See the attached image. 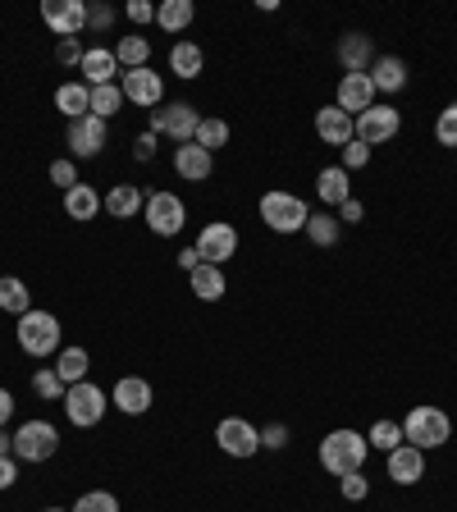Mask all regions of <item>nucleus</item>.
Here are the masks:
<instances>
[{
	"mask_svg": "<svg viewBox=\"0 0 457 512\" xmlns=\"http://www.w3.org/2000/svg\"><path fill=\"white\" fill-rule=\"evenodd\" d=\"M366 453H371L366 435H357V430H348V426L330 430V435L320 439V467L330 471V476H352V471H362Z\"/></svg>",
	"mask_w": 457,
	"mask_h": 512,
	"instance_id": "f257e3e1",
	"label": "nucleus"
},
{
	"mask_svg": "<svg viewBox=\"0 0 457 512\" xmlns=\"http://www.w3.org/2000/svg\"><path fill=\"white\" fill-rule=\"evenodd\" d=\"M448 439H453V421H448V412L444 407H412L407 412V421H403V444H412V448H444Z\"/></svg>",
	"mask_w": 457,
	"mask_h": 512,
	"instance_id": "f03ea898",
	"label": "nucleus"
},
{
	"mask_svg": "<svg viewBox=\"0 0 457 512\" xmlns=\"http://www.w3.org/2000/svg\"><path fill=\"white\" fill-rule=\"evenodd\" d=\"M261 220H266V229H275V234H302L311 220V206L302 202V197H293V192H266L261 197Z\"/></svg>",
	"mask_w": 457,
	"mask_h": 512,
	"instance_id": "7ed1b4c3",
	"label": "nucleus"
},
{
	"mask_svg": "<svg viewBox=\"0 0 457 512\" xmlns=\"http://www.w3.org/2000/svg\"><path fill=\"white\" fill-rule=\"evenodd\" d=\"M19 348L28 352V357H51V352H60V320L51 316V311H28V316H19Z\"/></svg>",
	"mask_w": 457,
	"mask_h": 512,
	"instance_id": "20e7f679",
	"label": "nucleus"
},
{
	"mask_svg": "<svg viewBox=\"0 0 457 512\" xmlns=\"http://www.w3.org/2000/svg\"><path fill=\"white\" fill-rule=\"evenodd\" d=\"M106 407H110V394L106 389H96L92 380L69 384V394H64V416H69V426H78V430L101 426Z\"/></svg>",
	"mask_w": 457,
	"mask_h": 512,
	"instance_id": "39448f33",
	"label": "nucleus"
},
{
	"mask_svg": "<svg viewBox=\"0 0 457 512\" xmlns=\"http://www.w3.org/2000/svg\"><path fill=\"white\" fill-rule=\"evenodd\" d=\"M55 448H60V430L51 421H23L14 430V458L19 462H46L55 458Z\"/></svg>",
	"mask_w": 457,
	"mask_h": 512,
	"instance_id": "423d86ee",
	"label": "nucleus"
},
{
	"mask_svg": "<svg viewBox=\"0 0 457 512\" xmlns=\"http://www.w3.org/2000/svg\"><path fill=\"white\" fill-rule=\"evenodd\" d=\"M197 124H202V115H197L188 101H165V106L151 110V133H165V138H174L179 147L197 138Z\"/></svg>",
	"mask_w": 457,
	"mask_h": 512,
	"instance_id": "0eeeda50",
	"label": "nucleus"
},
{
	"mask_svg": "<svg viewBox=\"0 0 457 512\" xmlns=\"http://www.w3.org/2000/svg\"><path fill=\"white\" fill-rule=\"evenodd\" d=\"M119 87H124V101H128V106H142V110L165 106V83H160V74L151 69V64H142V69H124Z\"/></svg>",
	"mask_w": 457,
	"mask_h": 512,
	"instance_id": "6e6552de",
	"label": "nucleus"
},
{
	"mask_svg": "<svg viewBox=\"0 0 457 512\" xmlns=\"http://www.w3.org/2000/svg\"><path fill=\"white\" fill-rule=\"evenodd\" d=\"M142 215H147V229L156 238H174L183 229V220H188V211H183V202L174 197V192H151L147 206H142Z\"/></svg>",
	"mask_w": 457,
	"mask_h": 512,
	"instance_id": "1a4fd4ad",
	"label": "nucleus"
},
{
	"mask_svg": "<svg viewBox=\"0 0 457 512\" xmlns=\"http://www.w3.org/2000/svg\"><path fill=\"white\" fill-rule=\"evenodd\" d=\"M215 444L229 453V458H256L261 453V430L243 416H224L220 426H215Z\"/></svg>",
	"mask_w": 457,
	"mask_h": 512,
	"instance_id": "9d476101",
	"label": "nucleus"
},
{
	"mask_svg": "<svg viewBox=\"0 0 457 512\" xmlns=\"http://www.w3.org/2000/svg\"><path fill=\"white\" fill-rule=\"evenodd\" d=\"M234 252H238V229L229 220H211L202 234H197V256H202L206 266L224 270V261H229Z\"/></svg>",
	"mask_w": 457,
	"mask_h": 512,
	"instance_id": "9b49d317",
	"label": "nucleus"
},
{
	"mask_svg": "<svg viewBox=\"0 0 457 512\" xmlns=\"http://www.w3.org/2000/svg\"><path fill=\"white\" fill-rule=\"evenodd\" d=\"M69 151H74L78 160H92L106 151V138H110V128L106 119H96V115H83V119H69Z\"/></svg>",
	"mask_w": 457,
	"mask_h": 512,
	"instance_id": "f8f14e48",
	"label": "nucleus"
},
{
	"mask_svg": "<svg viewBox=\"0 0 457 512\" xmlns=\"http://www.w3.org/2000/svg\"><path fill=\"white\" fill-rule=\"evenodd\" d=\"M357 124V142H366V147H380V142L398 138V128H403V115H398L394 106H371L366 115L352 119Z\"/></svg>",
	"mask_w": 457,
	"mask_h": 512,
	"instance_id": "ddd939ff",
	"label": "nucleus"
},
{
	"mask_svg": "<svg viewBox=\"0 0 457 512\" xmlns=\"http://www.w3.org/2000/svg\"><path fill=\"white\" fill-rule=\"evenodd\" d=\"M42 19L55 37H78L87 28V5L83 0H42Z\"/></svg>",
	"mask_w": 457,
	"mask_h": 512,
	"instance_id": "4468645a",
	"label": "nucleus"
},
{
	"mask_svg": "<svg viewBox=\"0 0 457 512\" xmlns=\"http://www.w3.org/2000/svg\"><path fill=\"white\" fill-rule=\"evenodd\" d=\"M151 403H156V394H151V384L142 380V375H124V380H115V389H110V407H119L124 416H142Z\"/></svg>",
	"mask_w": 457,
	"mask_h": 512,
	"instance_id": "2eb2a0df",
	"label": "nucleus"
},
{
	"mask_svg": "<svg viewBox=\"0 0 457 512\" xmlns=\"http://www.w3.org/2000/svg\"><path fill=\"white\" fill-rule=\"evenodd\" d=\"M334 106L343 110V115H366V110L375 106V83H371V74H343L339 78V101Z\"/></svg>",
	"mask_w": 457,
	"mask_h": 512,
	"instance_id": "dca6fc26",
	"label": "nucleus"
},
{
	"mask_svg": "<svg viewBox=\"0 0 457 512\" xmlns=\"http://www.w3.org/2000/svg\"><path fill=\"white\" fill-rule=\"evenodd\" d=\"M316 138L325 142V147H348L352 138H357V124H352V115H343L339 106H320L316 110Z\"/></svg>",
	"mask_w": 457,
	"mask_h": 512,
	"instance_id": "f3484780",
	"label": "nucleus"
},
{
	"mask_svg": "<svg viewBox=\"0 0 457 512\" xmlns=\"http://www.w3.org/2000/svg\"><path fill=\"white\" fill-rule=\"evenodd\" d=\"M339 64H343V74H371V64H375V46L366 32H343L339 37Z\"/></svg>",
	"mask_w": 457,
	"mask_h": 512,
	"instance_id": "a211bd4d",
	"label": "nucleus"
},
{
	"mask_svg": "<svg viewBox=\"0 0 457 512\" xmlns=\"http://www.w3.org/2000/svg\"><path fill=\"white\" fill-rule=\"evenodd\" d=\"M78 74H83V83H87V87H106V83H115V74H119L115 51H110V46H87V51H83V64H78Z\"/></svg>",
	"mask_w": 457,
	"mask_h": 512,
	"instance_id": "6ab92c4d",
	"label": "nucleus"
},
{
	"mask_svg": "<svg viewBox=\"0 0 457 512\" xmlns=\"http://www.w3.org/2000/svg\"><path fill=\"white\" fill-rule=\"evenodd\" d=\"M174 170H179V179L202 183V179H211L215 156L211 151H202L197 142H183V147H174Z\"/></svg>",
	"mask_w": 457,
	"mask_h": 512,
	"instance_id": "aec40b11",
	"label": "nucleus"
},
{
	"mask_svg": "<svg viewBox=\"0 0 457 512\" xmlns=\"http://www.w3.org/2000/svg\"><path fill=\"white\" fill-rule=\"evenodd\" d=\"M389 458V476H394V485H416V480L426 476V453L412 444H398L394 453H384Z\"/></svg>",
	"mask_w": 457,
	"mask_h": 512,
	"instance_id": "412c9836",
	"label": "nucleus"
},
{
	"mask_svg": "<svg viewBox=\"0 0 457 512\" xmlns=\"http://www.w3.org/2000/svg\"><path fill=\"white\" fill-rule=\"evenodd\" d=\"M55 110H60L64 119L92 115V87H87L83 78H74V83H60V87H55Z\"/></svg>",
	"mask_w": 457,
	"mask_h": 512,
	"instance_id": "4be33fe9",
	"label": "nucleus"
},
{
	"mask_svg": "<svg viewBox=\"0 0 457 512\" xmlns=\"http://www.w3.org/2000/svg\"><path fill=\"white\" fill-rule=\"evenodd\" d=\"M316 192H320V202L339 211V206L352 197V179H348V170H343V165H325V170L316 174Z\"/></svg>",
	"mask_w": 457,
	"mask_h": 512,
	"instance_id": "5701e85b",
	"label": "nucleus"
},
{
	"mask_svg": "<svg viewBox=\"0 0 457 512\" xmlns=\"http://www.w3.org/2000/svg\"><path fill=\"white\" fill-rule=\"evenodd\" d=\"M101 206H106V211L115 215V220H133V215H138L142 206H147V197H142L138 183H115V188H110L106 197H101Z\"/></svg>",
	"mask_w": 457,
	"mask_h": 512,
	"instance_id": "b1692460",
	"label": "nucleus"
},
{
	"mask_svg": "<svg viewBox=\"0 0 457 512\" xmlns=\"http://www.w3.org/2000/svg\"><path fill=\"white\" fill-rule=\"evenodd\" d=\"M192 19H197V5H192V0H160L156 5V23L170 32V37H179L183 28H192Z\"/></svg>",
	"mask_w": 457,
	"mask_h": 512,
	"instance_id": "393cba45",
	"label": "nucleus"
},
{
	"mask_svg": "<svg viewBox=\"0 0 457 512\" xmlns=\"http://www.w3.org/2000/svg\"><path fill=\"white\" fill-rule=\"evenodd\" d=\"M371 83H375V92H403L407 87V64L398 60V55H380V60L371 64Z\"/></svg>",
	"mask_w": 457,
	"mask_h": 512,
	"instance_id": "a878e982",
	"label": "nucleus"
},
{
	"mask_svg": "<svg viewBox=\"0 0 457 512\" xmlns=\"http://www.w3.org/2000/svg\"><path fill=\"white\" fill-rule=\"evenodd\" d=\"M202 64H206V55H202V46H197V42H174L170 46V69L179 78H188V83H192V78L202 74Z\"/></svg>",
	"mask_w": 457,
	"mask_h": 512,
	"instance_id": "bb28decb",
	"label": "nucleus"
},
{
	"mask_svg": "<svg viewBox=\"0 0 457 512\" xmlns=\"http://www.w3.org/2000/svg\"><path fill=\"white\" fill-rule=\"evenodd\" d=\"M188 284H192V293H197L202 302H220L224 298V270L220 266H206L202 261V266L188 275Z\"/></svg>",
	"mask_w": 457,
	"mask_h": 512,
	"instance_id": "cd10ccee",
	"label": "nucleus"
},
{
	"mask_svg": "<svg viewBox=\"0 0 457 512\" xmlns=\"http://www.w3.org/2000/svg\"><path fill=\"white\" fill-rule=\"evenodd\" d=\"M64 211H69V220H96V211H101V197H96L87 183H78V188L64 192Z\"/></svg>",
	"mask_w": 457,
	"mask_h": 512,
	"instance_id": "c85d7f7f",
	"label": "nucleus"
},
{
	"mask_svg": "<svg viewBox=\"0 0 457 512\" xmlns=\"http://www.w3.org/2000/svg\"><path fill=\"white\" fill-rule=\"evenodd\" d=\"M0 311H10V316H28L32 311V293L23 279H14V275L0 279Z\"/></svg>",
	"mask_w": 457,
	"mask_h": 512,
	"instance_id": "c756f323",
	"label": "nucleus"
},
{
	"mask_svg": "<svg viewBox=\"0 0 457 512\" xmlns=\"http://www.w3.org/2000/svg\"><path fill=\"white\" fill-rule=\"evenodd\" d=\"M339 234H343V224H339V215H334V211H311V220H307V238H311V243H316V247H334V243H339Z\"/></svg>",
	"mask_w": 457,
	"mask_h": 512,
	"instance_id": "7c9ffc66",
	"label": "nucleus"
},
{
	"mask_svg": "<svg viewBox=\"0 0 457 512\" xmlns=\"http://www.w3.org/2000/svg\"><path fill=\"white\" fill-rule=\"evenodd\" d=\"M87 366H92V357H87L83 348H60V357H55V371H60L64 384H83Z\"/></svg>",
	"mask_w": 457,
	"mask_h": 512,
	"instance_id": "2f4dec72",
	"label": "nucleus"
},
{
	"mask_svg": "<svg viewBox=\"0 0 457 512\" xmlns=\"http://www.w3.org/2000/svg\"><path fill=\"white\" fill-rule=\"evenodd\" d=\"M115 60L124 64V69H142V64L151 60V42L147 37H138V32H128V37H119Z\"/></svg>",
	"mask_w": 457,
	"mask_h": 512,
	"instance_id": "473e14b6",
	"label": "nucleus"
},
{
	"mask_svg": "<svg viewBox=\"0 0 457 512\" xmlns=\"http://www.w3.org/2000/svg\"><path fill=\"white\" fill-rule=\"evenodd\" d=\"M119 106H124V87H119V83L92 87V115H96V119H115Z\"/></svg>",
	"mask_w": 457,
	"mask_h": 512,
	"instance_id": "72a5a7b5",
	"label": "nucleus"
},
{
	"mask_svg": "<svg viewBox=\"0 0 457 512\" xmlns=\"http://www.w3.org/2000/svg\"><path fill=\"white\" fill-rule=\"evenodd\" d=\"M366 444H371L375 453H394V448L403 444V421H375Z\"/></svg>",
	"mask_w": 457,
	"mask_h": 512,
	"instance_id": "f704fd0d",
	"label": "nucleus"
},
{
	"mask_svg": "<svg viewBox=\"0 0 457 512\" xmlns=\"http://www.w3.org/2000/svg\"><path fill=\"white\" fill-rule=\"evenodd\" d=\"M192 142L215 156L220 147H229V124H224V119H202V124H197V138H192Z\"/></svg>",
	"mask_w": 457,
	"mask_h": 512,
	"instance_id": "c9c22d12",
	"label": "nucleus"
},
{
	"mask_svg": "<svg viewBox=\"0 0 457 512\" xmlns=\"http://www.w3.org/2000/svg\"><path fill=\"white\" fill-rule=\"evenodd\" d=\"M32 389H37V398H46V403H51V398H60V403H64V394H69V384L60 380V371H55V366H42V371L32 375Z\"/></svg>",
	"mask_w": 457,
	"mask_h": 512,
	"instance_id": "e433bc0d",
	"label": "nucleus"
},
{
	"mask_svg": "<svg viewBox=\"0 0 457 512\" xmlns=\"http://www.w3.org/2000/svg\"><path fill=\"white\" fill-rule=\"evenodd\" d=\"M69 512H119V499L110 490H87Z\"/></svg>",
	"mask_w": 457,
	"mask_h": 512,
	"instance_id": "4c0bfd02",
	"label": "nucleus"
},
{
	"mask_svg": "<svg viewBox=\"0 0 457 512\" xmlns=\"http://www.w3.org/2000/svg\"><path fill=\"white\" fill-rule=\"evenodd\" d=\"M435 138H439V147H457V106L439 110V119H435Z\"/></svg>",
	"mask_w": 457,
	"mask_h": 512,
	"instance_id": "58836bf2",
	"label": "nucleus"
},
{
	"mask_svg": "<svg viewBox=\"0 0 457 512\" xmlns=\"http://www.w3.org/2000/svg\"><path fill=\"white\" fill-rule=\"evenodd\" d=\"M339 494L348 503H362L366 494H371V480L362 476V471H352V476H339Z\"/></svg>",
	"mask_w": 457,
	"mask_h": 512,
	"instance_id": "ea45409f",
	"label": "nucleus"
},
{
	"mask_svg": "<svg viewBox=\"0 0 457 512\" xmlns=\"http://www.w3.org/2000/svg\"><path fill=\"white\" fill-rule=\"evenodd\" d=\"M339 160H343V170H362V165H371V147H366V142H357V138H352L348 142V147H343L339 151Z\"/></svg>",
	"mask_w": 457,
	"mask_h": 512,
	"instance_id": "a19ab883",
	"label": "nucleus"
},
{
	"mask_svg": "<svg viewBox=\"0 0 457 512\" xmlns=\"http://www.w3.org/2000/svg\"><path fill=\"white\" fill-rule=\"evenodd\" d=\"M55 64H69V69H78V64H83V46H78V37L55 42Z\"/></svg>",
	"mask_w": 457,
	"mask_h": 512,
	"instance_id": "79ce46f5",
	"label": "nucleus"
},
{
	"mask_svg": "<svg viewBox=\"0 0 457 512\" xmlns=\"http://www.w3.org/2000/svg\"><path fill=\"white\" fill-rule=\"evenodd\" d=\"M51 183H55V188H64V192L78 188V170H74V160H55V165H51Z\"/></svg>",
	"mask_w": 457,
	"mask_h": 512,
	"instance_id": "37998d69",
	"label": "nucleus"
},
{
	"mask_svg": "<svg viewBox=\"0 0 457 512\" xmlns=\"http://www.w3.org/2000/svg\"><path fill=\"white\" fill-rule=\"evenodd\" d=\"M110 23H115V10H110V5H87V28L92 32H110Z\"/></svg>",
	"mask_w": 457,
	"mask_h": 512,
	"instance_id": "c03bdc74",
	"label": "nucleus"
},
{
	"mask_svg": "<svg viewBox=\"0 0 457 512\" xmlns=\"http://www.w3.org/2000/svg\"><path fill=\"white\" fill-rule=\"evenodd\" d=\"M124 14H128V23H151L156 19V5H151V0H128Z\"/></svg>",
	"mask_w": 457,
	"mask_h": 512,
	"instance_id": "a18cd8bd",
	"label": "nucleus"
},
{
	"mask_svg": "<svg viewBox=\"0 0 457 512\" xmlns=\"http://www.w3.org/2000/svg\"><path fill=\"white\" fill-rule=\"evenodd\" d=\"M366 220V206L357 202V197H348V202L339 206V224H362Z\"/></svg>",
	"mask_w": 457,
	"mask_h": 512,
	"instance_id": "49530a36",
	"label": "nucleus"
},
{
	"mask_svg": "<svg viewBox=\"0 0 457 512\" xmlns=\"http://www.w3.org/2000/svg\"><path fill=\"white\" fill-rule=\"evenodd\" d=\"M284 444H288V426H279L275 421V426L261 430V448H284Z\"/></svg>",
	"mask_w": 457,
	"mask_h": 512,
	"instance_id": "de8ad7c7",
	"label": "nucleus"
},
{
	"mask_svg": "<svg viewBox=\"0 0 457 512\" xmlns=\"http://www.w3.org/2000/svg\"><path fill=\"white\" fill-rule=\"evenodd\" d=\"M19 480V458H0V490H10Z\"/></svg>",
	"mask_w": 457,
	"mask_h": 512,
	"instance_id": "09e8293b",
	"label": "nucleus"
},
{
	"mask_svg": "<svg viewBox=\"0 0 457 512\" xmlns=\"http://www.w3.org/2000/svg\"><path fill=\"white\" fill-rule=\"evenodd\" d=\"M133 156H138V160H151V156H156V133H142V138L133 142Z\"/></svg>",
	"mask_w": 457,
	"mask_h": 512,
	"instance_id": "8fccbe9b",
	"label": "nucleus"
},
{
	"mask_svg": "<svg viewBox=\"0 0 457 512\" xmlns=\"http://www.w3.org/2000/svg\"><path fill=\"white\" fill-rule=\"evenodd\" d=\"M179 266L188 270V275H192L197 266H202V256H197V247H183V252H179Z\"/></svg>",
	"mask_w": 457,
	"mask_h": 512,
	"instance_id": "3c124183",
	"label": "nucleus"
},
{
	"mask_svg": "<svg viewBox=\"0 0 457 512\" xmlns=\"http://www.w3.org/2000/svg\"><path fill=\"white\" fill-rule=\"evenodd\" d=\"M10 416H14V394L10 389H0V426H5Z\"/></svg>",
	"mask_w": 457,
	"mask_h": 512,
	"instance_id": "603ef678",
	"label": "nucleus"
},
{
	"mask_svg": "<svg viewBox=\"0 0 457 512\" xmlns=\"http://www.w3.org/2000/svg\"><path fill=\"white\" fill-rule=\"evenodd\" d=\"M14 453V435H5V430H0V458H10Z\"/></svg>",
	"mask_w": 457,
	"mask_h": 512,
	"instance_id": "864d4df0",
	"label": "nucleus"
},
{
	"mask_svg": "<svg viewBox=\"0 0 457 512\" xmlns=\"http://www.w3.org/2000/svg\"><path fill=\"white\" fill-rule=\"evenodd\" d=\"M42 512H69V508H42Z\"/></svg>",
	"mask_w": 457,
	"mask_h": 512,
	"instance_id": "5fc2aeb1",
	"label": "nucleus"
}]
</instances>
